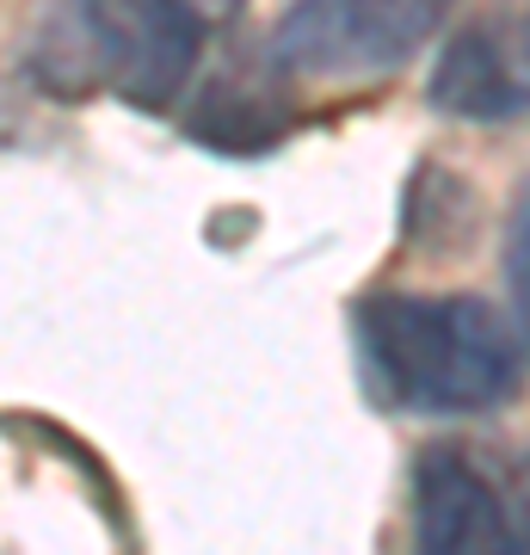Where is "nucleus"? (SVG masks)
Segmentation results:
<instances>
[{
	"label": "nucleus",
	"mask_w": 530,
	"mask_h": 555,
	"mask_svg": "<svg viewBox=\"0 0 530 555\" xmlns=\"http://www.w3.org/2000/svg\"><path fill=\"white\" fill-rule=\"evenodd\" d=\"M432 105L456 118L506 124L525 112V43L500 25H469L456 31L451 50L438 56Z\"/></svg>",
	"instance_id": "39448f33"
},
{
	"label": "nucleus",
	"mask_w": 530,
	"mask_h": 555,
	"mask_svg": "<svg viewBox=\"0 0 530 555\" xmlns=\"http://www.w3.org/2000/svg\"><path fill=\"white\" fill-rule=\"evenodd\" d=\"M204 31L179 0H56L31 43V75L62 93H118L124 105L160 112L179 100L204 56Z\"/></svg>",
	"instance_id": "f03ea898"
},
{
	"label": "nucleus",
	"mask_w": 530,
	"mask_h": 555,
	"mask_svg": "<svg viewBox=\"0 0 530 555\" xmlns=\"http://www.w3.org/2000/svg\"><path fill=\"white\" fill-rule=\"evenodd\" d=\"M179 7H185L192 20H204V25H222V20H235L247 0H179Z\"/></svg>",
	"instance_id": "6e6552de"
},
{
	"label": "nucleus",
	"mask_w": 530,
	"mask_h": 555,
	"mask_svg": "<svg viewBox=\"0 0 530 555\" xmlns=\"http://www.w3.org/2000/svg\"><path fill=\"white\" fill-rule=\"evenodd\" d=\"M290 112L266 93V87H217V100L192 118L197 142H217V149H266L284 137Z\"/></svg>",
	"instance_id": "423d86ee"
},
{
	"label": "nucleus",
	"mask_w": 530,
	"mask_h": 555,
	"mask_svg": "<svg viewBox=\"0 0 530 555\" xmlns=\"http://www.w3.org/2000/svg\"><path fill=\"white\" fill-rule=\"evenodd\" d=\"M506 254H512V321L525 327V198H518V210H512Z\"/></svg>",
	"instance_id": "0eeeda50"
},
{
	"label": "nucleus",
	"mask_w": 530,
	"mask_h": 555,
	"mask_svg": "<svg viewBox=\"0 0 530 555\" xmlns=\"http://www.w3.org/2000/svg\"><path fill=\"white\" fill-rule=\"evenodd\" d=\"M358 364L376 401L408 414H488L518 389V321L481 297H383L352 315Z\"/></svg>",
	"instance_id": "f257e3e1"
},
{
	"label": "nucleus",
	"mask_w": 530,
	"mask_h": 555,
	"mask_svg": "<svg viewBox=\"0 0 530 555\" xmlns=\"http://www.w3.org/2000/svg\"><path fill=\"white\" fill-rule=\"evenodd\" d=\"M456 0H296L272 31L277 75H383L451 20Z\"/></svg>",
	"instance_id": "7ed1b4c3"
},
{
	"label": "nucleus",
	"mask_w": 530,
	"mask_h": 555,
	"mask_svg": "<svg viewBox=\"0 0 530 555\" xmlns=\"http://www.w3.org/2000/svg\"><path fill=\"white\" fill-rule=\"evenodd\" d=\"M413 555H525L518 518L463 451H426L413 469Z\"/></svg>",
	"instance_id": "20e7f679"
}]
</instances>
